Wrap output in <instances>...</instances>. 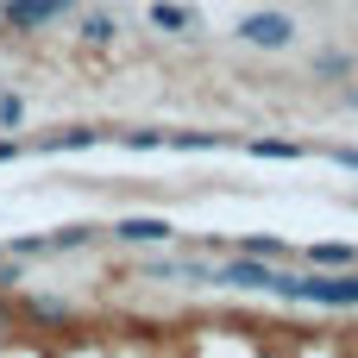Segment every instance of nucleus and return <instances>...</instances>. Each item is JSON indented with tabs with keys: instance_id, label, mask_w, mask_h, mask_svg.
<instances>
[{
	"instance_id": "obj_1",
	"label": "nucleus",
	"mask_w": 358,
	"mask_h": 358,
	"mask_svg": "<svg viewBox=\"0 0 358 358\" xmlns=\"http://www.w3.org/2000/svg\"><path fill=\"white\" fill-rule=\"evenodd\" d=\"M214 283L220 289H277V271H271V258H233V264H214Z\"/></svg>"
},
{
	"instance_id": "obj_2",
	"label": "nucleus",
	"mask_w": 358,
	"mask_h": 358,
	"mask_svg": "<svg viewBox=\"0 0 358 358\" xmlns=\"http://www.w3.org/2000/svg\"><path fill=\"white\" fill-rule=\"evenodd\" d=\"M239 38L258 44V50H283V44L296 38V19H289V13H252V19L239 25Z\"/></svg>"
},
{
	"instance_id": "obj_3",
	"label": "nucleus",
	"mask_w": 358,
	"mask_h": 358,
	"mask_svg": "<svg viewBox=\"0 0 358 358\" xmlns=\"http://www.w3.org/2000/svg\"><path fill=\"white\" fill-rule=\"evenodd\" d=\"M170 220L164 214H126V220H113V239H126V245H170Z\"/></svg>"
},
{
	"instance_id": "obj_4",
	"label": "nucleus",
	"mask_w": 358,
	"mask_h": 358,
	"mask_svg": "<svg viewBox=\"0 0 358 358\" xmlns=\"http://www.w3.org/2000/svg\"><path fill=\"white\" fill-rule=\"evenodd\" d=\"M63 13H69V0H6V25L13 31H44Z\"/></svg>"
},
{
	"instance_id": "obj_5",
	"label": "nucleus",
	"mask_w": 358,
	"mask_h": 358,
	"mask_svg": "<svg viewBox=\"0 0 358 358\" xmlns=\"http://www.w3.org/2000/svg\"><path fill=\"white\" fill-rule=\"evenodd\" d=\"M151 25H157V31H170V38H182V31H195V25H201V13H195L189 0H157V6H151Z\"/></svg>"
},
{
	"instance_id": "obj_6",
	"label": "nucleus",
	"mask_w": 358,
	"mask_h": 358,
	"mask_svg": "<svg viewBox=\"0 0 358 358\" xmlns=\"http://www.w3.org/2000/svg\"><path fill=\"white\" fill-rule=\"evenodd\" d=\"M113 31H120V19H107V13H88L82 19V38L88 44H113Z\"/></svg>"
},
{
	"instance_id": "obj_7",
	"label": "nucleus",
	"mask_w": 358,
	"mask_h": 358,
	"mask_svg": "<svg viewBox=\"0 0 358 358\" xmlns=\"http://www.w3.org/2000/svg\"><path fill=\"white\" fill-rule=\"evenodd\" d=\"M31 315L50 321V327H63V321H69V302H57V296H31Z\"/></svg>"
},
{
	"instance_id": "obj_8",
	"label": "nucleus",
	"mask_w": 358,
	"mask_h": 358,
	"mask_svg": "<svg viewBox=\"0 0 358 358\" xmlns=\"http://www.w3.org/2000/svg\"><path fill=\"white\" fill-rule=\"evenodd\" d=\"M44 245H50V252H76V245H88V227H57Z\"/></svg>"
},
{
	"instance_id": "obj_9",
	"label": "nucleus",
	"mask_w": 358,
	"mask_h": 358,
	"mask_svg": "<svg viewBox=\"0 0 358 358\" xmlns=\"http://www.w3.org/2000/svg\"><path fill=\"white\" fill-rule=\"evenodd\" d=\"M308 264H352V245H308Z\"/></svg>"
},
{
	"instance_id": "obj_10",
	"label": "nucleus",
	"mask_w": 358,
	"mask_h": 358,
	"mask_svg": "<svg viewBox=\"0 0 358 358\" xmlns=\"http://www.w3.org/2000/svg\"><path fill=\"white\" fill-rule=\"evenodd\" d=\"M334 308H358V271L334 277Z\"/></svg>"
},
{
	"instance_id": "obj_11",
	"label": "nucleus",
	"mask_w": 358,
	"mask_h": 358,
	"mask_svg": "<svg viewBox=\"0 0 358 358\" xmlns=\"http://www.w3.org/2000/svg\"><path fill=\"white\" fill-rule=\"evenodd\" d=\"M82 145H94V132H82V126H76V132H57L44 151H82Z\"/></svg>"
},
{
	"instance_id": "obj_12",
	"label": "nucleus",
	"mask_w": 358,
	"mask_h": 358,
	"mask_svg": "<svg viewBox=\"0 0 358 358\" xmlns=\"http://www.w3.org/2000/svg\"><path fill=\"white\" fill-rule=\"evenodd\" d=\"M245 151H252V157H296V145H283V138H252Z\"/></svg>"
},
{
	"instance_id": "obj_13",
	"label": "nucleus",
	"mask_w": 358,
	"mask_h": 358,
	"mask_svg": "<svg viewBox=\"0 0 358 358\" xmlns=\"http://www.w3.org/2000/svg\"><path fill=\"white\" fill-rule=\"evenodd\" d=\"M346 69H352V57H340V50L334 57H315V76H346Z\"/></svg>"
},
{
	"instance_id": "obj_14",
	"label": "nucleus",
	"mask_w": 358,
	"mask_h": 358,
	"mask_svg": "<svg viewBox=\"0 0 358 358\" xmlns=\"http://www.w3.org/2000/svg\"><path fill=\"white\" fill-rule=\"evenodd\" d=\"M239 252H252V258H283V239H245Z\"/></svg>"
},
{
	"instance_id": "obj_15",
	"label": "nucleus",
	"mask_w": 358,
	"mask_h": 358,
	"mask_svg": "<svg viewBox=\"0 0 358 358\" xmlns=\"http://www.w3.org/2000/svg\"><path fill=\"white\" fill-rule=\"evenodd\" d=\"M170 145H182V151H214L220 138H208V132H182V138H170Z\"/></svg>"
},
{
	"instance_id": "obj_16",
	"label": "nucleus",
	"mask_w": 358,
	"mask_h": 358,
	"mask_svg": "<svg viewBox=\"0 0 358 358\" xmlns=\"http://www.w3.org/2000/svg\"><path fill=\"white\" fill-rule=\"evenodd\" d=\"M0 120H6V126H19V120H25V101H19V94H6V101H0Z\"/></svg>"
},
{
	"instance_id": "obj_17",
	"label": "nucleus",
	"mask_w": 358,
	"mask_h": 358,
	"mask_svg": "<svg viewBox=\"0 0 358 358\" xmlns=\"http://www.w3.org/2000/svg\"><path fill=\"white\" fill-rule=\"evenodd\" d=\"M126 145H132V151H157V145H164V132H126Z\"/></svg>"
},
{
	"instance_id": "obj_18",
	"label": "nucleus",
	"mask_w": 358,
	"mask_h": 358,
	"mask_svg": "<svg viewBox=\"0 0 358 358\" xmlns=\"http://www.w3.org/2000/svg\"><path fill=\"white\" fill-rule=\"evenodd\" d=\"M13 151H19V145H13V138H0V157H13Z\"/></svg>"
}]
</instances>
